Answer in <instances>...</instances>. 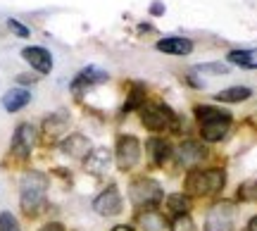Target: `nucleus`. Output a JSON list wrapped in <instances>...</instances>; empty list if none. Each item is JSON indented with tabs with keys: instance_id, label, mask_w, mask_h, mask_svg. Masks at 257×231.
<instances>
[{
	"instance_id": "nucleus-2",
	"label": "nucleus",
	"mask_w": 257,
	"mask_h": 231,
	"mask_svg": "<svg viewBox=\"0 0 257 231\" xmlns=\"http://www.w3.org/2000/svg\"><path fill=\"white\" fill-rule=\"evenodd\" d=\"M19 191H22V210L29 214V217H34L38 212V207L43 205L46 200V191H48V176L41 174V172H29L24 174L22 179V186H19Z\"/></svg>"
},
{
	"instance_id": "nucleus-14",
	"label": "nucleus",
	"mask_w": 257,
	"mask_h": 231,
	"mask_svg": "<svg viewBox=\"0 0 257 231\" xmlns=\"http://www.w3.org/2000/svg\"><path fill=\"white\" fill-rule=\"evenodd\" d=\"M60 150H62L64 155L81 160V157H86L91 153V141L86 139V136H81V134H72V136H67L60 143Z\"/></svg>"
},
{
	"instance_id": "nucleus-5",
	"label": "nucleus",
	"mask_w": 257,
	"mask_h": 231,
	"mask_svg": "<svg viewBox=\"0 0 257 231\" xmlns=\"http://www.w3.org/2000/svg\"><path fill=\"white\" fill-rule=\"evenodd\" d=\"M141 122L150 131H162L174 122V112L162 102H146L141 107Z\"/></svg>"
},
{
	"instance_id": "nucleus-12",
	"label": "nucleus",
	"mask_w": 257,
	"mask_h": 231,
	"mask_svg": "<svg viewBox=\"0 0 257 231\" xmlns=\"http://www.w3.org/2000/svg\"><path fill=\"white\" fill-rule=\"evenodd\" d=\"M110 162H112V155L107 148H95L91 150L86 160H83V167H86V172L93 176H102L107 169H110Z\"/></svg>"
},
{
	"instance_id": "nucleus-1",
	"label": "nucleus",
	"mask_w": 257,
	"mask_h": 231,
	"mask_svg": "<svg viewBox=\"0 0 257 231\" xmlns=\"http://www.w3.org/2000/svg\"><path fill=\"white\" fill-rule=\"evenodd\" d=\"M195 117L200 122V136L205 141H221L226 136L231 127V112L221 110L217 105H198L195 107Z\"/></svg>"
},
{
	"instance_id": "nucleus-29",
	"label": "nucleus",
	"mask_w": 257,
	"mask_h": 231,
	"mask_svg": "<svg viewBox=\"0 0 257 231\" xmlns=\"http://www.w3.org/2000/svg\"><path fill=\"white\" fill-rule=\"evenodd\" d=\"M41 231H64V226L60 222H50V224H46Z\"/></svg>"
},
{
	"instance_id": "nucleus-31",
	"label": "nucleus",
	"mask_w": 257,
	"mask_h": 231,
	"mask_svg": "<svg viewBox=\"0 0 257 231\" xmlns=\"http://www.w3.org/2000/svg\"><path fill=\"white\" fill-rule=\"evenodd\" d=\"M248 231H257V214L250 219V224H248Z\"/></svg>"
},
{
	"instance_id": "nucleus-26",
	"label": "nucleus",
	"mask_w": 257,
	"mask_h": 231,
	"mask_svg": "<svg viewBox=\"0 0 257 231\" xmlns=\"http://www.w3.org/2000/svg\"><path fill=\"white\" fill-rule=\"evenodd\" d=\"M198 72H207V74H226L229 65H221V62H207V65H198Z\"/></svg>"
},
{
	"instance_id": "nucleus-24",
	"label": "nucleus",
	"mask_w": 257,
	"mask_h": 231,
	"mask_svg": "<svg viewBox=\"0 0 257 231\" xmlns=\"http://www.w3.org/2000/svg\"><path fill=\"white\" fill-rule=\"evenodd\" d=\"M172 231H198L195 229V224L188 214H176L174 222H172Z\"/></svg>"
},
{
	"instance_id": "nucleus-27",
	"label": "nucleus",
	"mask_w": 257,
	"mask_h": 231,
	"mask_svg": "<svg viewBox=\"0 0 257 231\" xmlns=\"http://www.w3.org/2000/svg\"><path fill=\"white\" fill-rule=\"evenodd\" d=\"M0 231H19V222L10 212L0 214Z\"/></svg>"
},
{
	"instance_id": "nucleus-7",
	"label": "nucleus",
	"mask_w": 257,
	"mask_h": 231,
	"mask_svg": "<svg viewBox=\"0 0 257 231\" xmlns=\"http://www.w3.org/2000/svg\"><path fill=\"white\" fill-rule=\"evenodd\" d=\"M141 160V143L136 136H119L117 141V167L119 169H134Z\"/></svg>"
},
{
	"instance_id": "nucleus-25",
	"label": "nucleus",
	"mask_w": 257,
	"mask_h": 231,
	"mask_svg": "<svg viewBox=\"0 0 257 231\" xmlns=\"http://www.w3.org/2000/svg\"><path fill=\"white\" fill-rule=\"evenodd\" d=\"M238 198L240 200H257V181H245L238 188Z\"/></svg>"
},
{
	"instance_id": "nucleus-11",
	"label": "nucleus",
	"mask_w": 257,
	"mask_h": 231,
	"mask_svg": "<svg viewBox=\"0 0 257 231\" xmlns=\"http://www.w3.org/2000/svg\"><path fill=\"white\" fill-rule=\"evenodd\" d=\"M22 57H24L29 65L36 69V72H41V74H48V72L53 69V55L48 53L46 48H41V46L24 48V50H22Z\"/></svg>"
},
{
	"instance_id": "nucleus-21",
	"label": "nucleus",
	"mask_w": 257,
	"mask_h": 231,
	"mask_svg": "<svg viewBox=\"0 0 257 231\" xmlns=\"http://www.w3.org/2000/svg\"><path fill=\"white\" fill-rule=\"evenodd\" d=\"M141 224L146 231H165L167 229V222L162 214H155V212H148V214H141Z\"/></svg>"
},
{
	"instance_id": "nucleus-20",
	"label": "nucleus",
	"mask_w": 257,
	"mask_h": 231,
	"mask_svg": "<svg viewBox=\"0 0 257 231\" xmlns=\"http://www.w3.org/2000/svg\"><path fill=\"white\" fill-rule=\"evenodd\" d=\"M148 150H150V157L155 160V165H165L172 148H169V143H165L162 139H153L148 141Z\"/></svg>"
},
{
	"instance_id": "nucleus-10",
	"label": "nucleus",
	"mask_w": 257,
	"mask_h": 231,
	"mask_svg": "<svg viewBox=\"0 0 257 231\" xmlns=\"http://www.w3.org/2000/svg\"><path fill=\"white\" fill-rule=\"evenodd\" d=\"M207 155V150L202 143L198 141H184L179 148H176V160H179V165L181 167H195L200 165L202 160Z\"/></svg>"
},
{
	"instance_id": "nucleus-16",
	"label": "nucleus",
	"mask_w": 257,
	"mask_h": 231,
	"mask_svg": "<svg viewBox=\"0 0 257 231\" xmlns=\"http://www.w3.org/2000/svg\"><path fill=\"white\" fill-rule=\"evenodd\" d=\"M29 100H31V93L24 91V88H12L3 95V107L8 112H19L22 107H27Z\"/></svg>"
},
{
	"instance_id": "nucleus-32",
	"label": "nucleus",
	"mask_w": 257,
	"mask_h": 231,
	"mask_svg": "<svg viewBox=\"0 0 257 231\" xmlns=\"http://www.w3.org/2000/svg\"><path fill=\"white\" fill-rule=\"evenodd\" d=\"M112 231H134L131 226H126V224H119V226H114Z\"/></svg>"
},
{
	"instance_id": "nucleus-9",
	"label": "nucleus",
	"mask_w": 257,
	"mask_h": 231,
	"mask_svg": "<svg viewBox=\"0 0 257 231\" xmlns=\"http://www.w3.org/2000/svg\"><path fill=\"white\" fill-rule=\"evenodd\" d=\"M34 143H36V129L31 124H19L15 136H12V155L22 157V160L29 157Z\"/></svg>"
},
{
	"instance_id": "nucleus-19",
	"label": "nucleus",
	"mask_w": 257,
	"mask_h": 231,
	"mask_svg": "<svg viewBox=\"0 0 257 231\" xmlns=\"http://www.w3.org/2000/svg\"><path fill=\"white\" fill-rule=\"evenodd\" d=\"M67 124H69V117H67L64 112H55V114H50V117L43 122V131H46L48 136H60V134L67 129Z\"/></svg>"
},
{
	"instance_id": "nucleus-13",
	"label": "nucleus",
	"mask_w": 257,
	"mask_h": 231,
	"mask_svg": "<svg viewBox=\"0 0 257 231\" xmlns=\"http://www.w3.org/2000/svg\"><path fill=\"white\" fill-rule=\"evenodd\" d=\"M105 81H107V74H105L102 69H98V67H86V69H81V72L76 74V79H74V83H72V91L81 93L83 88H91V86H98V83H105Z\"/></svg>"
},
{
	"instance_id": "nucleus-17",
	"label": "nucleus",
	"mask_w": 257,
	"mask_h": 231,
	"mask_svg": "<svg viewBox=\"0 0 257 231\" xmlns=\"http://www.w3.org/2000/svg\"><path fill=\"white\" fill-rule=\"evenodd\" d=\"M250 95H252V91H250L248 86H231L226 91H219L214 98L221 102H243V100H248Z\"/></svg>"
},
{
	"instance_id": "nucleus-23",
	"label": "nucleus",
	"mask_w": 257,
	"mask_h": 231,
	"mask_svg": "<svg viewBox=\"0 0 257 231\" xmlns=\"http://www.w3.org/2000/svg\"><path fill=\"white\" fill-rule=\"evenodd\" d=\"M138 105H146V91L141 88V86H134V91H131V95H128L126 105H124V110H136Z\"/></svg>"
},
{
	"instance_id": "nucleus-6",
	"label": "nucleus",
	"mask_w": 257,
	"mask_h": 231,
	"mask_svg": "<svg viewBox=\"0 0 257 231\" xmlns=\"http://www.w3.org/2000/svg\"><path fill=\"white\" fill-rule=\"evenodd\" d=\"M233 205L229 200H221V203L212 205L207 219H205V229L207 231H233Z\"/></svg>"
},
{
	"instance_id": "nucleus-15",
	"label": "nucleus",
	"mask_w": 257,
	"mask_h": 231,
	"mask_svg": "<svg viewBox=\"0 0 257 231\" xmlns=\"http://www.w3.org/2000/svg\"><path fill=\"white\" fill-rule=\"evenodd\" d=\"M157 50L160 53H167V55H188L193 50V41L191 38H184V36H169V38H162L157 43Z\"/></svg>"
},
{
	"instance_id": "nucleus-4",
	"label": "nucleus",
	"mask_w": 257,
	"mask_h": 231,
	"mask_svg": "<svg viewBox=\"0 0 257 231\" xmlns=\"http://www.w3.org/2000/svg\"><path fill=\"white\" fill-rule=\"evenodd\" d=\"M128 195H131V203L136 207L150 210L162 200V186L157 184L155 179H136L128 188Z\"/></svg>"
},
{
	"instance_id": "nucleus-30",
	"label": "nucleus",
	"mask_w": 257,
	"mask_h": 231,
	"mask_svg": "<svg viewBox=\"0 0 257 231\" xmlns=\"http://www.w3.org/2000/svg\"><path fill=\"white\" fill-rule=\"evenodd\" d=\"M150 12H153V15H165V5H162V3H153Z\"/></svg>"
},
{
	"instance_id": "nucleus-8",
	"label": "nucleus",
	"mask_w": 257,
	"mask_h": 231,
	"mask_svg": "<svg viewBox=\"0 0 257 231\" xmlns=\"http://www.w3.org/2000/svg\"><path fill=\"white\" fill-rule=\"evenodd\" d=\"M93 210L102 217H114L121 212V195L117 186H107L95 200H93Z\"/></svg>"
},
{
	"instance_id": "nucleus-3",
	"label": "nucleus",
	"mask_w": 257,
	"mask_h": 231,
	"mask_svg": "<svg viewBox=\"0 0 257 231\" xmlns=\"http://www.w3.org/2000/svg\"><path fill=\"white\" fill-rule=\"evenodd\" d=\"M226 184V174L221 169H207V172H193L186 179V191L191 195H217Z\"/></svg>"
},
{
	"instance_id": "nucleus-22",
	"label": "nucleus",
	"mask_w": 257,
	"mask_h": 231,
	"mask_svg": "<svg viewBox=\"0 0 257 231\" xmlns=\"http://www.w3.org/2000/svg\"><path fill=\"white\" fill-rule=\"evenodd\" d=\"M188 207H191V203H188V198H186V195L174 193V195H169V198H167V210H169L172 214H186L188 212Z\"/></svg>"
},
{
	"instance_id": "nucleus-18",
	"label": "nucleus",
	"mask_w": 257,
	"mask_h": 231,
	"mask_svg": "<svg viewBox=\"0 0 257 231\" xmlns=\"http://www.w3.org/2000/svg\"><path fill=\"white\" fill-rule=\"evenodd\" d=\"M226 60L245 69H257V50H231Z\"/></svg>"
},
{
	"instance_id": "nucleus-28",
	"label": "nucleus",
	"mask_w": 257,
	"mask_h": 231,
	"mask_svg": "<svg viewBox=\"0 0 257 231\" xmlns=\"http://www.w3.org/2000/svg\"><path fill=\"white\" fill-rule=\"evenodd\" d=\"M8 29L15 34V36L19 38H29V29L22 24V22H17V19H8Z\"/></svg>"
}]
</instances>
